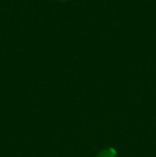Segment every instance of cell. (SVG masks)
<instances>
[{
    "label": "cell",
    "instance_id": "obj_1",
    "mask_svg": "<svg viewBox=\"0 0 156 157\" xmlns=\"http://www.w3.org/2000/svg\"><path fill=\"white\" fill-rule=\"evenodd\" d=\"M118 153L113 147H107L105 150H102L96 157H117Z\"/></svg>",
    "mask_w": 156,
    "mask_h": 157
}]
</instances>
